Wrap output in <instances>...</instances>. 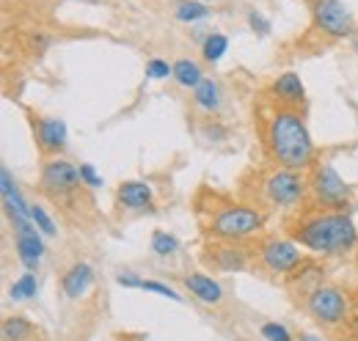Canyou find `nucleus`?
<instances>
[{
    "mask_svg": "<svg viewBox=\"0 0 358 341\" xmlns=\"http://www.w3.org/2000/svg\"><path fill=\"white\" fill-rule=\"evenodd\" d=\"M207 14H210V8L201 0H179L177 6H174V20L177 22H187V25L204 20Z\"/></svg>",
    "mask_w": 358,
    "mask_h": 341,
    "instance_id": "nucleus-20",
    "label": "nucleus"
},
{
    "mask_svg": "<svg viewBox=\"0 0 358 341\" xmlns=\"http://www.w3.org/2000/svg\"><path fill=\"white\" fill-rule=\"evenodd\" d=\"M119 286H127V289H141V284H143V278H138L135 273H119Z\"/></svg>",
    "mask_w": 358,
    "mask_h": 341,
    "instance_id": "nucleus-31",
    "label": "nucleus"
},
{
    "mask_svg": "<svg viewBox=\"0 0 358 341\" xmlns=\"http://www.w3.org/2000/svg\"><path fill=\"white\" fill-rule=\"evenodd\" d=\"M301 303H303V311L322 328H339L350 319V300L334 284L317 286Z\"/></svg>",
    "mask_w": 358,
    "mask_h": 341,
    "instance_id": "nucleus-7",
    "label": "nucleus"
},
{
    "mask_svg": "<svg viewBox=\"0 0 358 341\" xmlns=\"http://www.w3.org/2000/svg\"><path fill=\"white\" fill-rule=\"evenodd\" d=\"M268 96L273 105L278 108H292L298 110L306 99V88H303V80L295 75V72H281L268 88Z\"/></svg>",
    "mask_w": 358,
    "mask_h": 341,
    "instance_id": "nucleus-12",
    "label": "nucleus"
},
{
    "mask_svg": "<svg viewBox=\"0 0 358 341\" xmlns=\"http://www.w3.org/2000/svg\"><path fill=\"white\" fill-rule=\"evenodd\" d=\"M146 78L152 80H166V78H174V66H169L163 58H152L146 64Z\"/></svg>",
    "mask_w": 358,
    "mask_h": 341,
    "instance_id": "nucleus-25",
    "label": "nucleus"
},
{
    "mask_svg": "<svg viewBox=\"0 0 358 341\" xmlns=\"http://www.w3.org/2000/svg\"><path fill=\"white\" fill-rule=\"evenodd\" d=\"M254 261L270 273V275H289L295 273L306 259L301 254L298 242L295 240H287V237H265L257 242L254 248Z\"/></svg>",
    "mask_w": 358,
    "mask_h": 341,
    "instance_id": "nucleus-8",
    "label": "nucleus"
},
{
    "mask_svg": "<svg viewBox=\"0 0 358 341\" xmlns=\"http://www.w3.org/2000/svg\"><path fill=\"white\" fill-rule=\"evenodd\" d=\"M243 187H245L243 196L248 198V204L262 210V212L295 210L309 196L306 176L301 170H289L281 168V166H270V168L251 173V182H245Z\"/></svg>",
    "mask_w": 358,
    "mask_h": 341,
    "instance_id": "nucleus-3",
    "label": "nucleus"
},
{
    "mask_svg": "<svg viewBox=\"0 0 358 341\" xmlns=\"http://www.w3.org/2000/svg\"><path fill=\"white\" fill-rule=\"evenodd\" d=\"M262 228L265 212L251 204H221L204 223V234L215 242H245L257 237Z\"/></svg>",
    "mask_w": 358,
    "mask_h": 341,
    "instance_id": "nucleus-4",
    "label": "nucleus"
},
{
    "mask_svg": "<svg viewBox=\"0 0 358 341\" xmlns=\"http://www.w3.org/2000/svg\"><path fill=\"white\" fill-rule=\"evenodd\" d=\"M174 80L182 88H196V85L204 80L201 66L196 61H190V58H179L177 64H174Z\"/></svg>",
    "mask_w": 358,
    "mask_h": 341,
    "instance_id": "nucleus-19",
    "label": "nucleus"
},
{
    "mask_svg": "<svg viewBox=\"0 0 358 341\" xmlns=\"http://www.w3.org/2000/svg\"><path fill=\"white\" fill-rule=\"evenodd\" d=\"M80 179H83V184L89 187V190H96V187H102V179H99V173L94 170V166L89 163H83L80 166Z\"/></svg>",
    "mask_w": 358,
    "mask_h": 341,
    "instance_id": "nucleus-29",
    "label": "nucleus"
},
{
    "mask_svg": "<svg viewBox=\"0 0 358 341\" xmlns=\"http://www.w3.org/2000/svg\"><path fill=\"white\" fill-rule=\"evenodd\" d=\"M152 251L157 256H174L179 251V240L174 234H169V231H163V228H157L155 234H152Z\"/></svg>",
    "mask_w": 358,
    "mask_h": 341,
    "instance_id": "nucleus-23",
    "label": "nucleus"
},
{
    "mask_svg": "<svg viewBox=\"0 0 358 341\" xmlns=\"http://www.w3.org/2000/svg\"><path fill=\"white\" fill-rule=\"evenodd\" d=\"M141 289H143V292H157V295H163V298H169V300H177V303L182 300L177 289H171L169 284H160V281H143Z\"/></svg>",
    "mask_w": 358,
    "mask_h": 341,
    "instance_id": "nucleus-27",
    "label": "nucleus"
},
{
    "mask_svg": "<svg viewBox=\"0 0 358 341\" xmlns=\"http://www.w3.org/2000/svg\"><path fill=\"white\" fill-rule=\"evenodd\" d=\"M350 42H353V52L358 55V31H353V36H350Z\"/></svg>",
    "mask_w": 358,
    "mask_h": 341,
    "instance_id": "nucleus-33",
    "label": "nucleus"
},
{
    "mask_svg": "<svg viewBox=\"0 0 358 341\" xmlns=\"http://www.w3.org/2000/svg\"><path fill=\"white\" fill-rule=\"evenodd\" d=\"M306 184H309V207L320 210V212H345L350 207V184L336 173V168L322 160V163H314L306 176Z\"/></svg>",
    "mask_w": 358,
    "mask_h": 341,
    "instance_id": "nucleus-5",
    "label": "nucleus"
},
{
    "mask_svg": "<svg viewBox=\"0 0 358 341\" xmlns=\"http://www.w3.org/2000/svg\"><path fill=\"white\" fill-rule=\"evenodd\" d=\"M152 198H155V190L149 182H141V179H130V182H122L119 190H116V201L124 207V210H133V212H141V210H155L152 207Z\"/></svg>",
    "mask_w": 358,
    "mask_h": 341,
    "instance_id": "nucleus-14",
    "label": "nucleus"
},
{
    "mask_svg": "<svg viewBox=\"0 0 358 341\" xmlns=\"http://www.w3.org/2000/svg\"><path fill=\"white\" fill-rule=\"evenodd\" d=\"M226 50H229V39L224 34H207L201 42V55L207 64H218L226 55Z\"/></svg>",
    "mask_w": 358,
    "mask_h": 341,
    "instance_id": "nucleus-21",
    "label": "nucleus"
},
{
    "mask_svg": "<svg viewBox=\"0 0 358 341\" xmlns=\"http://www.w3.org/2000/svg\"><path fill=\"white\" fill-rule=\"evenodd\" d=\"M34 132H36V143L45 152L47 157H58V152L66 146V124L61 119L52 116H39L34 122Z\"/></svg>",
    "mask_w": 358,
    "mask_h": 341,
    "instance_id": "nucleus-13",
    "label": "nucleus"
},
{
    "mask_svg": "<svg viewBox=\"0 0 358 341\" xmlns=\"http://www.w3.org/2000/svg\"><path fill=\"white\" fill-rule=\"evenodd\" d=\"M314 28L328 39H350L353 36V14L342 0H314Z\"/></svg>",
    "mask_w": 358,
    "mask_h": 341,
    "instance_id": "nucleus-9",
    "label": "nucleus"
},
{
    "mask_svg": "<svg viewBox=\"0 0 358 341\" xmlns=\"http://www.w3.org/2000/svg\"><path fill=\"white\" fill-rule=\"evenodd\" d=\"M193 105L204 113H218L221 110V85L215 83L213 78H204L201 83L193 88Z\"/></svg>",
    "mask_w": 358,
    "mask_h": 341,
    "instance_id": "nucleus-17",
    "label": "nucleus"
},
{
    "mask_svg": "<svg viewBox=\"0 0 358 341\" xmlns=\"http://www.w3.org/2000/svg\"><path fill=\"white\" fill-rule=\"evenodd\" d=\"M295 341H322V339H320V336H312V333H298Z\"/></svg>",
    "mask_w": 358,
    "mask_h": 341,
    "instance_id": "nucleus-32",
    "label": "nucleus"
},
{
    "mask_svg": "<svg viewBox=\"0 0 358 341\" xmlns=\"http://www.w3.org/2000/svg\"><path fill=\"white\" fill-rule=\"evenodd\" d=\"M14 226V248H17V259L28 267V273H36L39 270V261L45 256V242L39 237V228L34 226L31 217L25 220H11Z\"/></svg>",
    "mask_w": 358,
    "mask_h": 341,
    "instance_id": "nucleus-11",
    "label": "nucleus"
},
{
    "mask_svg": "<svg viewBox=\"0 0 358 341\" xmlns=\"http://www.w3.org/2000/svg\"><path fill=\"white\" fill-rule=\"evenodd\" d=\"M254 251H248L243 242H210L201 251V261L218 273H245L251 267Z\"/></svg>",
    "mask_w": 358,
    "mask_h": 341,
    "instance_id": "nucleus-10",
    "label": "nucleus"
},
{
    "mask_svg": "<svg viewBox=\"0 0 358 341\" xmlns=\"http://www.w3.org/2000/svg\"><path fill=\"white\" fill-rule=\"evenodd\" d=\"M259 333H262L265 341H295L292 333H289L284 325H278V322H265V325L259 328Z\"/></svg>",
    "mask_w": 358,
    "mask_h": 341,
    "instance_id": "nucleus-26",
    "label": "nucleus"
},
{
    "mask_svg": "<svg viewBox=\"0 0 358 341\" xmlns=\"http://www.w3.org/2000/svg\"><path fill=\"white\" fill-rule=\"evenodd\" d=\"M287 228L301 248L322 256L348 254L358 242V228L348 212L303 210L295 220H289Z\"/></svg>",
    "mask_w": 358,
    "mask_h": 341,
    "instance_id": "nucleus-2",
    "label": "nucleus"
},
{
    "mask_svg": "<svg viewBox=\"0 0 358 341\" xmlns=\"http://www.w3.org/2000/svg\"><path fill=\"white\" fill-rule=\"evenodd\" d=\"M39 187L47 198L58 207H72L83 198V179H80V166L64 160V157H47L39 176Z\"/></svg>",
    "mask_w": 358,
    "mask_h": 341,
    "instance_id": "nucleus-6",
    "label": "nucleus"
},
{
    "mask_svg": "<svg viewBox=\"0 0 358 341\" xmlns=\"http://www.w3.org/2000/svg\"><path fill=\"white\" fill-rule=\"evenodd\" d=\"M201 132H204V138H207V140H213V143H218V140H224V138H226V129L221 127L218 122L204 124V129H201Z\"/></svg>",
    "mask_w": 358,
    "mask_h": 341,
    "instance_id": "nucleus-30",
    "label": "nucleus"
},
{
    "mask_svg": "<svg viewBox=\"0 0 358 341\" xmlns=\"http://www.w3.org/2000/svg\"><path fill=\"white\" fill-rule=\"evenodd\" d=\"M182 284L187 286V292H190L193 298H199L201 303H207V305H221V303H224V289H221V284L213 281V278L204 275V273H187V275H182Z\"/></svg>",
    "mask_w": 358,
    "mask_h": 341,
    "instance_id": "nucleus-15",
    "label": "nucleus"
},
{
    "mask_svg": "<svg viewBox=\"0 0 358 341\" xmlns=\"http://www.w3.org/2000/svg\"><path fill=\"white\" fill-rule=\"evenodd\" d=\"M262 138L273 166L301 170V173L314 166V140L298 110L273 105L265 119Z\"/></svg>",
    "mask_w": 358,
    "mask_h": 341,
    "instance_id": "nucleus-1",
    "label": "nucleus"
},
{
    "mask_svg": "<svg viewBox=\"0 0 358 341\" xmlns=\"http://www.w3.org/2000/svg\"><path fill=\"white\" fill-rule=\"evenodd\" d=\"M248 28H251L254 34H259V36H268L270 34V22L259 11H248Z\"/></svg>",
    "mask_w": 358,
    "mask_h": 341,
    "instance_id": "nucleus-28",
    "label": "nucleus"
},
{
    "mask_svg": "<svg viewBox=\"0 0 358 341\" xmlns=\"http://www.w3.org/2000/svg\"><path fill=\"white\" fill-rule=\"evenodd\" d=\"M201 3H204V0H201Z\"/></svg>",
    "mask_w": 358,
    "mask_h": 341,
    "instance_id": "nucleus-34",
    "label": "nucleus"
},
{
    "mask_svg": "<svg viewBox=\"0 0 358 341\" xmlns=\"http://www.w3.org/2000/svg\"><path fill=\"white\" fill-rule=\"evenodd\" d=\"M31 220H34V226H36L42 234H47V237H55V234H58L52 217L47 215V210L42 207V204H31Z\"/></svg>",
    "mask_w": 358,
    "mask_h": 341,
    "instance_id": "nucleus-24",
    "label": "nucleus"
},
{
    "mask_svg": "<svg viewBox=\"0 0 358 341\" xmlns=\"http://www.w3.org/2000/svg\"><path fill=\"white\" fill-rule=\"evenodd\" d=\"M91 281H94V270H91L86 261H75L64 278H61V289L69 300H80L86 292H89Z\"/></svg>",
    "mask_w": 358,
    "mask_h": 341,
    "instance_id": "nucleus-16",
    "label": "nucleus"
},
{
    "mask_svg": "<svg viewBox=\"0 0 358 341\" xmlns=\"http://www.w3.org/2000/svg\"><path fill=\"white\" fill-rule=\"evenodd\" d=\"M3 341H34L36 339V328L25 319V317H6L3 328H0Z\"/></svg>",
    "mask_w": 358,
    "mask_h": 341,
    "instance_id": "nucleus-18",
    "label": "nucleus"
},
{
    "mask_svg": "<svg viewBox=\"0 0 358 341\" xmlns=\"http://www.w3.org/2000/svg\"><path fill=\"white\" fill-rule=\"evenodd\" d=\"M36 292H39V284H36V275H34V273H22V275L11 284V289H8L11 300H31V298H36Z\"/></svg>",
    "mask_w": 358,
    "mask_h": 341,
    "instance_id": "nucleus-22",
    "label": "nucleus"
}]
</instances>
